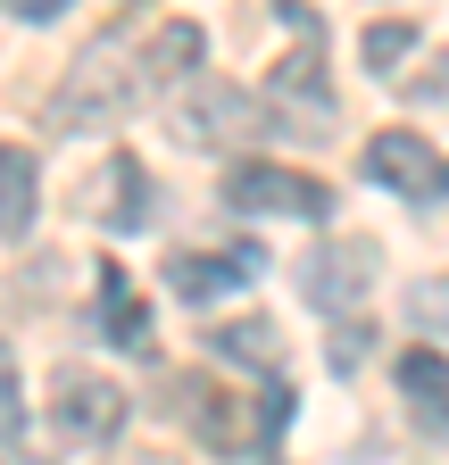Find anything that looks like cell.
<instances>
[{
	"mask_svg": "<svg viewBox=\"0 0 449 465\" xmlns=\"http://www.w3.org/2000/svg\"><path fill=\"white\" fill-rule=\"evenodd\" d=\"M408 324L416 332H449V274H424V282H408Z\"/></svg>",
	"mask_w": 449,
	"mask_h": 465,
	"instance_id": "17",
	"label": "cell"
},
{
	"mask_svg": "<svg viewBox=\"0 0 449 465\" xmlns=\"http://www.w3.org/2000/svg\"><path fill=\"white\" fill-rule=\"evenodd\" d=\"M0 9H9V17H25V25H50V17L67 9V0H0Z\"/></svg>",
	"mask_w": 449,
	"mask_h": 465,
	"instance_id": "20",
	"label": "cell"
},
{
	"mask_svg": "<svg viewBox=\"0 0 449 465\" xmlns=\"http://www.w3.org/2000/svg\"><path fill=\"white\" fill-rule=\"evenodd\" d=\"M408 50H416V25H408V17H374L366 42H358V58H366L374 75H400V58H408Z\"/></svg>",
	"mask_w": 449,
	"mask_h": 465,
	"instance_id": "16",
	"label": "cell"
},
{
	"mask_svg": "<svg viewBox=\"0 0 449 465\" xmlns=\"http://www.w3.org/2000/svg\"><path fill=\"white\" fill-rule=\"evenodd\" d=\"M274 100H292V108H308V116H333V84H324V58H316V17L300 25V50L292 58H274Z\"/></svg>",
	"mask_w": 449,
	"mask_h": 465,
	"instance_id": "12",
	"label": "cell"
},
{
	"mask_svg": "<svg viewBox=\"0 0 449 465\" xmlns=\"http://www.w3.org/2000/svg\"><path fill=\"white\" fill-rule=\"evenodd\" d=\"M134 67H142V50H134L125 25L92 34V42L75 50L67 84L50 92V125H59V134H108V125H125V116H134V92H142Z\"/></svg>",
	"mask_w": 449,
	"mask_h": 465,
	"instance_id": "1",
	"label": "cell"
},
{
	"mask_svg": "<svg viewBox=\"0 0 449 465\" xmlns=\"http://www.w3.org/2000/svg\"><path fill=\"white\" fill-rule=\"evenodd\" d=\"M117 424H125V391L108 374H92V366H59L50 374V432H59L67 449H100Z\"/></svg>",
	"mask_w": 449,
	"mask_h": 465,
	"instance_id": "3",
	"label": "cell"
},
{
	"mask_svg": "<svg viewBox=\"0 0 449 465\" xmlns=\"http://www.w3.org/2000/svg\"><path fill=\"white\" fill-rule=\"evenodd\" d=\"M366 174H374V183H391L400 200H449V158H441L424 134H400V125L366 142Z\"/></svg>",
	"mask_w": 449,
	"mask_h": 465,
	"instance_id": "6",
	"label": "cell"
},
{
	"mask_svg": "<svg viewBox=\"0 0 449 465\" xmlns=\"http://www.w3.org/2000/svg\"><path fill=\"white\" fill-rule=\"evenodd\" d=\"M175 125H184V142H258V134H274V108L224 75H200L175 108Z\"/></svg>",
	"mask_w": 449,
	"mask_h": 465,
	"instance_id": "4",
	"label": "cell"
},
{
	"mask_svg": "<svg viewBox=\"0 0 449 465\" xmlns=\"http://www.w3.org/2000/svg\"><path fill=\"white\" fill-rule=\"evenodd\" d=\"M200 67H208V34H200L192 17H166V25L142 42V75H150V84H192Z\"/></svg>",
	"mask_w": 449,
	"mask_h": 465,
	"instance_id": "11",
	"label": "cell"
},
{
	"mask_svg": "<svg viewBox=\"0 0 449 465\" xmlns=\"http://www.w3.org/2000/svg\"><path fill=\"white\" fill-rule=\"evenodd\" d=\"M358 358H366V324L350 316V324H342V341H333V366H342V374H350Z\"/></svg>",
	"mask_w": 449,
	"mask_h": 465,
	"instance_id": "19",
	"label": "cell"
},
{
	"mask_svg": "<svg viewBox=\"0 0 449 465\" xmlns=\"http://www.w3.org/2000/svg\"><path fill=\"white\" fill-rule=\"evenodd\" d=\"M258 266H266L258 250H175L166 258V291L192 300V308H208V300H224V291H242Z\"/></svg>",
	"mask_w": 449,
	"mask_h": 465,
	"instance_id": "8",
	"label": "cell"
},
{
	"mask_svg": "<svg viewBox=\"0 0 449 465\" xmlns=\"http://www.w3.org/2000/svg\"><path fill=\"white\" fill-rule=\"evenodd\" d=\"M34 216H42V166H34V150L0 142V242H25Z\"/></svg>",
	"mask_w": 449,
	"mask_h": 465,
	"instance_id": "10",
	"label": "cell"
},
{
	"mask_svg": "<svg viewBox=\"0 0 449 465\" xmlns=\"http://www.w3.org/2000/svg\"><path fill=\"white\" fill-rule=\"evenodd\" d=\"M366 282H374V242H324L316 258H300V291H308V308H358L366 300Z\"/></svg>",
	"mask_w": 449,
	"mask_h": 465,
	"instance_id": "7",
	"label": "cell"
},
{
	"mask_svg": "<svg viewBox=\"0 0 449 465\" xmlns=\"http://www.w3.org/2000/svg\"><path fill=\"white\" fill-rule=\"evenodd\" d=\"M284 424H292V391H284V382H266V391H250V399L200 391V440H208L216 457H250V449H266V440H284Z\"/></svg>",
	"mask_w": 449,
	"mask_h": 465,
	"instance_id": "2",
	"label": "cell"
},
{
	"mask_svg": "<svg viewBox=\"0 0 449 465\" xmlns=\"http://www.w3.org/2000/svg\"><path fill=\"white\" fill-rule=\"evenodd\" d=\"M400 391H408L416 432L449 440V358H441V349H400Z\"/></svg>",
	"mask_w": 449,
	"mask_h": 465,
	"instance_id": "9",
	"label": "cell"
},
{
	"mask_svg": "<svg viewBox=\"0 0 449 465\" xmlns=\"http://www.w3.org/2000/svg\"><path fill=\"white\" fill-rule=\"evenodd\" d=\"M100 224L108 232H142L150 224V174L117 150V158H108V174H100Z\"/></svg>",
	"mask_w": 449,
	"mask_h": 465,
	"instance_id": "13",
	"label": "cell"
},
{
	"mask_svg": "<svg viewBox=\"0 0 449 465\" xmlns=\"http://www.w3.org/2000/svg\"><path fill=\"white\" fill-rule=\"evenodd\" d=\"M224 200L250 208V216H324L333 208V192L316 183V174L274 166V158H242L234 174H224Z\"/></svg>",
	"mask_w": 449,
	"mask_h": 465,
	"instance_id": "5",
	"label": "cell"
},
{
	"mask_svg": "<svg viewBox=\"0 0 449 465\" xmlns=\"http://www.w3.org/2000/svg\"><path fill=\"white\" fill-rule=\"evenodd\" d=\"M208 349H216L224 366H258V374H266L274 358H284V332H274L266 316H234V324H216V332H208Z\"/></svg>",
	"mask_w": 449,
	"mask_h": 465,
	"instance_id": "15",
	"label": "cell"
},
{
	"mask_svg": "<svg viewBox=\"0 0 449 465\" xmlns=\"http://www.w3.org/2000/svg\"><path fill=\"white\" fill-rule=\"evenodd\" d=\"M25 432V391H17V349L0 341V440Z\"/></svg>",
	"mask_w": 449,
	"mask_h": 465,
	"instance_id": "18",
	"label": "cell"
},
{
	"mask_svg": "<svg viewBox=\"0 0 449 465\" xmlns=\"http://www.w3.org/2000/svg\"><path fill=\"white\" fill-rule=\"evenodd\" d=\"M100 341H117V349H142L150 341V300L125 282V266L100 274Z\"/></svg>",
	"mask_w": 449,
	"mask_h": 465,
	"instance_id": "14",
	"label": "cell"
}]
</instances>
